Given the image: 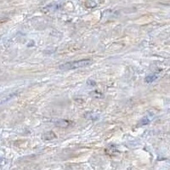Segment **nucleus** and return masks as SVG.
<instances>
[{
  "instance_id": "obj_6",
  "label": "nucleus",
  "mask_w": 170,
  "mask_h": 170,
  "mask_svg": "<svg viewBox=\"0 0 170 170\" xmlns=\"http://www.w3.org/2000/svg\"><path fill=\"white\" fill-rule=\"evenodd\" d=\"M140 122H141V123H140L141 125H146V124H148L149 122H150V119H149L147 117H145L142 120H141Z\"/></svg>"
},
{
  "instance_id": "obj_1",
  "label": "nucleus",
  "mask_w": 170,
  "mask_h": 170,
  "mask_svg": "<svg viewBox=\"0 0 170 170\" xmlns=\"http://www.w3.org/2000/svg\"><path fill=\"white\" fill-rule=\"evenodd\" d=\"M92 64V60L88 59H84V60H76V61H71V62H66L65 64L60 65V70H73V69H77V68H82L85 66H90Z\"/></svg>"
},
{
  "instance_id": "obj_3",
  "label": "nucleus",
  "mask_w": 170,
  "mask_h": 170,
  "mask_svg": "<svg viewBox=\"0 0 170 170\" xmlns=\"http://www.w3.org/2000/svg\"><path fill=\"white\" fill-rule=\"evenodd\" d=\"M44 140H53V139L56 138V135L53 132H49V133H47V134H44Z\"/></svg>"
},
{
  "instance_id": "obj_4",
  "label": "nucleus",
  "mask_w": 170,
  "mask_h": 170,
  "mask_svg": "<svg viewBox=\"0 0 170 170\" xmlns=\"http://www.w3.org/2000/svg\"><path fill=\"white\" fill-rule=\"evenodd\" d=\"M157 79V75L155 74H151V75H148L147 77H146L145 81L146 82H152Z\"/></svg>"
},
{
  "instance_id": "obj_2",
  "label": "nucleus",
  "mask_w": 170,
  "mask_h": 170,
  "mask_svg": "<svg viewBox=\"0 0 170 170\" xmlns=\"http://www.w3.org/2000/svg\"><path fill=\"white\" fill-rule=\"evenodd\" d=\"M55 123V125H57V126L59 127H66L70 124V122L67 120H59L56 121Z\"/></svg>"
},
{
  "instance_id": "obj_7",
  "label": "nucleus",
  "mask_w": 170,
  "mask_h": 170,
  "mask_svg": "<svg viewBox=\"0 0 170 170\" xmlns=\"http://www.w3.org/2000/svg\"><path fill=\"white\" fill-rule=\"evenodd\" d=\"M88 84H90V85H95V82H94V81H88Z\"/></svg>"
},
{
  "instance_id": "obj_5",
  "label": "nucleus",
  "mask_w": 170,
  "mask_h": 170,
  "mask_svg": "<svg viewBox=\"0 0 170 170\" xmlns=\"http://www.w3.org/2000/svg\"><path fill=\"white\" fill-rule=\"evenodd\" d=\"M116 151H117V147L114 145H111L109 146V148L106 149V152L110 155H112V152H116Z\"/></svg>"
},
{
  "instance_id": "obj_8",
  "label": "nucleus",
  "mask_w": 170,
  "mask_h": 170,
  "mask_svg": "<svg viewBox=\"0 0 170 170\" xmlns=\"http://www.w3.org/2000/svg\"><path fill=\"white\" fill-rule=\"evenodd\" d=\"M0 160H1V158H0Z\"/></svg>"
}]
</instances>
